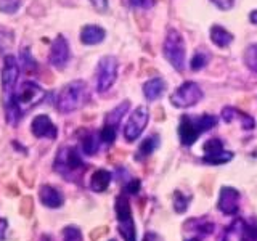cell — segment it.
Wrapping results in <instances>:
<instances>
[{
  "label": "cell",
  "instance_id": "obj_36",
  "mask_svg": "<svg viewBox=\"0 0 257 241\" xmlns=\"http://www.w3.org/2000/svg\"><path fill=\"white\" fill-rule=\"evenodd\" d=\"M155 4V0H131V5L137 8H150Z\"/></svg>",
  "mask_w": 257,
  "mask_h": 241
},
{
  "label": "cell",
  "instance_id": "obj_25",
  "mask_svg": "<svg viewBox=\"0 0 257 241\" xmlns=\"http://www.w3.org/2000/svg\"><path fill=\"white\" fill-rule=\"evenodd\" d=\"M244 64L252 72H257V44L249 45L244 50Z\"/></svg>",
  "mask_w": 257,
  "mask_h": 241
},
{
  "label": "cell",
  "instance_id": "obj_31",
  "mask_svg": "<svg viewBox=\"0 0 257 241\" xmlns=\"http://www.w3.org/2000/svg\"><path fill=\"white\" fill-rule=\"evenodd\" d=\"M63 241H82V233L76 227H66L63 230Z\"/></svg>",
  "mask_w": 257,
  "mask_h": 241
},
{
  "label": "cell",
  "instance_id": "obj_17",
  "mask_svg": "<svg viewBox=\"0 0 257 241\" xmlns=\"http://www.w3.org/2000/svg\"><path fill=\"white\" fill-rule=\"evenodd\" d=\"M222 117L225 123H233V120H239L241 126H243L244 131H251V129H254V119L246 114V112L239 111L236 108H231V106H227L222 109Z\"/></svg>",
  "mask_w": 257,
  "mask_h": 241
},
{
  "label": "cell",
  "instance_id": "obj_33",
  "mask_svg": "<svg viewBox=\"0 0 257 241\" xmlns=\"http://www.w3.org/2000/svg\"><path fill=\"white\" fill-rule=\"evenodd\" d=\"M23 63H24V68H26V71L32 72L36 69V61L32 60V56L29 53V50H23Z\"/></svg>",
  "mask_w": 257,
  "mask_h": 241
},
{
  "label": "cell",
  "instance_id": "obj_18",
  "mask_svg": "<svg viewBox=\"0 0 257 241\" xmlns=\"http://www.w3.org/2000/svg\"><path fill=\"white\" fill-rule=\"evenodd\" d=\"M166 90V80L161 77H153L143 84V95L148 101L158 100Z\"/></svg>",
  "mask_w": 257,
  "mask_h": 241
},
{
  "label": "cell",
  "instance_id": "obj_15",
  "mask_svg": "<svg viewBox=\"0 0 257 241\" xmlns=\"http://www.w3.org/2000/svg\"><path fill=\"white\" fill-rule=\"evenodd\" d=\"M39 199L45 207H50V209H58L64 203L63 193L58 188L50 187V185H42V187H40Z\"/></svg>",
  "mask_w": 257,
  "mask_h": 241
},
{
  "label": "cell",
  "instance_id": "obj_5",
  "mask_svg": "<svg viewBox=\"0 0 257 241\" xmlns=\"http://www.w3.org/2000/svg\"><path fill=\"white\" fill-rule=\"evenodd\" d=\"M116 215H117V227L120 236L124 241H137V231H135V223L131 211V203L125 193H122L116 199Z\"/></svg>",
  "mask_w": 257,
  "mask_h": 241
},
{
  "label": "cell",
  "instance_id": "obj_3",
  "mask_svg": "<svg viewBox=\"0 0 257 241\" xmlns=\"http://www.w3.org/2000/svg\"><path fill=\"white\" fill-rule=\"evenodd\" d=\"M163 53L164 58L171 63V66L175 71H183L187 64V52H185V40L180 31L169 29L164 44H163Z\"/></svg>",
  "mask_w": 257,
  "mask_h": 241
},
{
  "label": "cell",
  "instance_id": "obj_20",
  "mask_svg": "<svg viewBox=\"0 0 257 241\" xmlns=\"http://www.w3.org/2000/svg\"><path fill=\"white\" fill-rule=\"evenodd\" d=\"M111 180H112V175L109 171H106V169H98V171L93 172L90 179V188L96 193H101L109 187Z\"/></svg>",
  "mask_w": 257,
  "mask_h": 241
},
{
  "label": "cell",
  "instance_id": "obj_16",
  "mask_svg": "<svg viewBox=\"0 0 257 241\" xmlns=\"http://www.w3.org/2000/svg\"><path fill=\"white\" fill-rule=\"evenodd\" d=\"M104 37H106V31L98 24H87L80 29V42L85 45H98Z\"/></svg>",
  "mask_w": 257,
  "mask_h": 241
},
{
  "label": "cell",
  "instance_id": "obj_24",
  "mask_svg": "<svg viewBox=\"0 0 257 241\" xmlns=\"http://www.w3.org/2000/svg\"><path fill=\"white\" fill-rule=\"evenodd\" d=\"M215 124H217V117L212 116V114H204V116H201L199 119H196V129H198L199 135L209 132Z\"/></svg>",
  "mask_w": 257,
  "mask_h": 241
},
{
  "label": "cell",
  "instance_id": "obj_26",
  "mask_svg": "<svg viewBox=\"0 0 257 241\" xmlns=\"http://www.w3.org/2000/svg\"><path fill=\"white\" fill-rule=\"evenodd\" d=\"M207 61H209V55L206 52H196L195 56H193L191 61H190V68L193 71H199L206 66Z\"/></svg>",
  "mask_w": 257,
  "mask_h": 241
},
{
  "label": "cell",
  "instance_id": "obj_7",
  "mask_svg": "<svg viewBox=\"0 0 257 241\" xmlns=\"http://www.w3.org/2000/svg\"><path fill=\"white\" fill-rule=\"evenodd\" d=\"M201 98H203L201 87L196 82H193V80H187V82L177 87V90L171 95V103L175 108L185 109L198 104Z\"/></svg>",
  "mask_w": 257,
  "mask_h": 241
},
{
  "label": "cell",
  "instance_id": "obj_34",
  "mask_svg": "<svg viewBox=\"0 0 257 241\" xmlns=\"http://www.w3.org/2000/svg\"><path fill=\"white\" fill-rule=\"evenodd\" d=\"M211 2L217 7L220 8V10H230L235 5V0H211Z\"/></svg>",
  "mask_w": 257,
  "mask_h": 241
},
{
  "label": "cell",
  "instance_id": "obj_1",
  "mask_svg": "<svg viewBox=\"0 0 257 241\" xmlns=\"http://www.w3.org/2000/svg\"><path fill=\"white\" fill-rule=\"evenodd\" d=\"M45 90L39 84L28 80L24 82L18 92H13L7 96L5 101V111H7V120L8 123H18L23 117V114L28 109L37 106V104L44 100Z\"/></svg>",
  "mask_w": 257,
  "mask_h": 241
},
{
  "label": "cell",
  "instance_id": "obj_9",
  "mask_svg": "<svg viewBox=\"0 0 257 241\" xmlns=\"http://www.w3.org/2000/svg\"><path fill=\"white\" fill-rule=\"evenodd\" d=\"M69 58H71V50H69L68 39L61 34L56 36L50 48V55H48V63L56 69H63L68 64Z\"/></svg>",
  "mask_w": 257,
  "mask_h": 241
},
{
  "label": "cell",
  "instance_id": "obj_19",
  "mask_svg": "<svg viewBox=\"0 0 257 241\" xmlns=\"http://www.w3.org/2000/svg\"><path fill=\"white\" fill-rule=\"evenodd\" d=\"M209 36H211L212 44L219 48H225V47L231 45L233 39H235L231 32L227 31L225 28H222L220 24H214V26L211 28V31H209Z\"/></svg>",
  "mask_w": 257,
  "mask_h": 241
},
{
  "label": "cell",
  "instance_id": "obj_2",
  "mask_svg": "<svg viewBox=\"0 0 257 241\" xmlns=\"http://www.w3.org/2000/svg\"><path fill=\"white\" fill-rule=\"evenodd\" d=\"M88 101V87L84 80H72L64 85L56 96V109L60 112H72L82 108Z\"/></svg>",
  "mask_w": 257,
  "mask_h": 241
},
{
  "label": "cell",
  "instance_id": "obj_22",
  "mask_svg": "<svg viewBox=\"0 0 257 241\" xmlns=\"http://www.w3.org/2000/svg\"><path fill=\"white\" fill-rule=\"evenodd\" d=\"M159 147V137L158 135H150L147 137L142 143H140V147H139V151H137V155H135V159H145V158H148L150 155H153L155 153V150Z\"/></svg>",
  "mask_w": 257,
  "mask_h": 241
},
{
  "label": "cell",
  "instance_id": "obj_6",
  "mask_svg": "<svg viewBox=\"0 0 257 241\" xmlns=\"http://www.w3.org/2000/svg\"><path fill=\"white\" fill-rule=\"evenodd\" d=\"M117 69H119V61L112 55L103 56L98 61V64H96V90L100 93L108 92L114 85L117 79Z\"/></svg>",
  "mask_w": 257,
  "mask_h": 241
},
{
  "label": "cell",
  "instance_id": "obj_14",
  "mask_svg": "<svg viewBox=\"0 0 257 241\" xmlns=\"http://www.w3.org/2000/svg\"><path fill=\"white\" fill-rule=\"evenodd\" d=\"M179 137H180L182 145L191 147L199 137V132L196 129V119H193L190 116H183L179 124Z\"/></svg>",
  "mask_w": 257,
  "mask_h": 241
},
{
  "label": "cell",
  "instance_id": "obj_23",
  "mask_svg": "<svg viewBox=\"0 0 257 241\" xmlns=\"http://www.w3.org/2000/svg\"><path fill=\"white\" fill-rule=\"evenodd\" d=\"M100 145H101V139H100V134H95V132H88L82 137V151L88 156H93L98 153L100 150Z\"/></svg>",
  "mask_w": 257,
  "mask_h": 241
},
{
  "label": "cell",
  "instance_id": "obj_12",
  "mask_svg": "<svg viewBox=\"0 0 257 241\" xmlns=\"http://www.w3.org/2000/svg\"><path fill=\"white\" fill-rule=\"evenodd\" d=\"M239 191L233 187H223L220 190V196L217 201V207L225 215H235L239 211Z\"/></svg>",
  "mask_w": 257,
  "mask_h": 241
},
{
  "label": "cell",
  "instance_id": "obj_8",
  "mask_svg": "<svg viewBox=\"0 0 257 241\" xmlns=\"http://www.w3.org/2000/svg\"><path fill=\"white\" fill-rule=\"evenodd\" d=\"M148 120H150V111L147 106L135 108L124 126V139L131 143L135 142L137 139H140V135L148 126Z\"/></svg>",
  "mask_w": 257,
  "mask_h": 241
},
{
  "label": "cell",
  "instance_id": "obj_4",
  "mask_svg": "<svg viewBox=\"0 0 257 241\" xmlns=\"http://www.w3.org/2000/svg\"><path fill=\"white\" fill-rule=\"evenodd\" d=\"M53 169L63 177H66V179H72L74 174L84 171L85 164H84V161L80 159V155L76 148L64 147L58 151V155H56Z\"/></svg>",
  "mask_w": 257,
  "mask_h": 241
},
{
  "label": "cell",
  "instance_id": "obj_30",
  "mask_svg": "<svg viewBox=\"0 0 257 241\" xmlns=\"http://www.w3.org/2000/svg\"><path fill=\"white\" fill-rule=\"evenodd\" d=\"M21 7V0H0V12L12 15Z\"/></svg>",
  "mask_w": 257,
  "mask_h": 241
},
{
  "label": "cell",
  "instance_id": "obj_42",
  "mask_svg": "<svg viewBox=\"0 0 257 241\" xmlns=\"http://www.w3.org/2000/svg\"><path fill=\"white\" fill-rule=\"evenodd\" d=\"M109 241H116V239H109Z\"/></svg>",
  "mask_w": 257,
  "mask_h": 241
},
{
  "label": "cell",
  "instance_id": "obj_10",
  "mask_svg": "<svg viewBox=\"0 0 257 241\" xmlns=\"http://www.w3.org/2000/svg\"><path fill=\"white\" fill-rule=\"evenodd\" d=\"M204 158L203 161L207 164H214V166H219V164H225L231 161L233 158V153L230 151H225L223 150V145L219 139H211L204 143Z\"/></svg>",
  "mask_w": 257,
  "mask_h": 241
},
{
  "label": "cell",
  "instance_id": "obj_38",
  "mask_svg": "<svg viewBox=\"0 0 257 241\" xmlns=\"http://www.w3.org/2000/svg\"><path fill=\"white\" fill-rule=\"evenodd\" d=\"M7 227H8V222L4 217H0V241L5 238V231H7Z\"/></svg>",
  "mask_w": 257,
  "mask_h": 241
},
{
  "label": "cell",
  "instance_id": "obj_35",
  "mask_svg": "<svg viewBox=\"0 0 257 241\" xmlns=\"http://www.w3.org/2000/svg\"><path fill=\"white\" fill-rule=\"evenodd\" d=\"M90 4L98 13H104L108 10V0H90Z\"/></svg>",
  "mask_w": 257,
  "mask_h": 241
},
{
  "label": "cell",
  "instance_id": "obj_28",
  "mask_svg": "<svg viewBox=\"0 0 257 241\" xmlns=\"http://www.w3.org/2000/svg\"><path fill=\"white\" fill-rule=\"evenodd\" d=\"M13 45V32L10 31H0V52L7 53Z\"/></svg>",
  "mask_w": 257,
  "mask_h": 241
},
{
  "label": "cell",
  "instance_id": "obj_39",
  "mask_svg": "<svg viewBox=\"0 0 257 241\" xmlns=\"http://www.w3.org/2000/svg\"><path fill=\"white\" fill-rule=\"evenodd\" d=\"M249 21H251L252 24H257V8L249 13Z\"/></svg>",
  "mask_w": 257,
  "mask_h": 241
},
{
  "label": "cell",
  "instance_id": "obj_29",
  "mask_svg": "<svg viewBox=\"0 0 257 241\" xmlns=\"http://www.w3.org/2000/svg\"><path fill=\"white\" fill-rule=\"evenodd\" d=\"M187 207H188V198L187 196H183L180 191H175V195H174V209L177 212H185L187 211Z\"/></svg>",
  "mask_w": 257,
  "mask_h": 241
},
{
  "label": "cell",
  "instance_id": "obj_27",
  "mask_svg": "<svg viewBox=\"0 0 257 241\" xmlns=\"http://www.w3.org/2000/svg\"><path fill=\"white\" fill-rule=\"evenodd\" d=\"M116 135H117V127H112V126L104 124V126H103V129H101V132H100L101 143L111 145L112 142L116 140Z\"/></svg>",
  "mask_w": 257,
  "mask_h": 241
},
{
  "label": "cell",
  "instance_id": "obj_41",
  "mask_svg": "<svg viewBox=\"0 0 257 241\" xmlns=\"http://www.w3.org/2000/svg\"><path fill=\"white\" fill-rule=\"evenodd\" d=\"M185 241H201L199 238H190V239H185Z\"/></svg>",
  "mask_w": 257,
  "mask_h": 241
},
{
  "label": "cell",
  "instance_id": "obj_13",
  "mask_svg": "<svg viewBox=\"0 0 257 241\" xmlns=\"http://www.w3.org/2000/svg\"><path fill=\"white\" fill-rule=\"evenodd\" d=\"M31 132L34 134L37 139H50L55 140L58 137V131H56V126L52 123V119L47 114H39L32 119L31 123Z\"/></svg>",
  "mask_w": 257,
  "mask_h": 241
},
{
  "label": "cell",
  "instance_id": "obj_40",
  "mask_svg": "<svg viewBox=\"0 0 257 241\" xmlns=\"http://www.w3.org/2000/svg\"><path fill=\"white\" fill-rule=\"evenodd\" d=\"M40 241H53V239H52L50 235H42V236H40Z\"/></svg>",
  "mask_w": 257,
  "mask_h": 241
},
{
  "label": "cell",
  "instance_id": "obj_11",
  "mask_svg": "<svg viewBox=\"0 0 257 241\" xmlns=\"http://www.w3.org/2000/svg\"><path fill=\"white\" fill-rule=\"evenodd\" d=\"M20 76V64L13 55H5L4 58V69H2V87L7 95L13 93V88L18 82Z\"/></svg>",
  "mask_w": 257,
  "mask_h": 241
},
{
  "label": "cell",
  "instance_id": "obj_32",
  "mask_svg": "<svg viewBox=\"0 0 257 241\" xmlns=\"http://www.w3.org/2000/svg\"><path fill=\"white\" fill-rule=\"evenodd\" d=\"M140 187H142V183L139 179H132V180H128L125 183V187H124V193L125 195H137V193L140 191Z\"/></svg>",
  "mask_w": 257,
  "mask_h": 241
},
{
  "label": "cell",
  "instance_id": "obj_37",
  "mask_svg": "<svg viewBox=\"0 0 257 241\" xmlns=\"http://www.w3.org/2000/svg\"><path fill=\"white\" fill-rule=\"evenodd\" d=\"M143 241H164V239L161 235H158L156 231H148L147 235L143 236Z\"/></svg>",
  "mask_w": 257,
  "mask_h": 241
},
{
  "label": "cell",
  "instance_id": "obj_21",
  "mask_svg": "<svg viewBox=\"0 0 257 241\" xmlns=\"http://www.w3.org/2000/svg\"><path fill=\"white\" fill-rule=\"evenodd\" d=\"M128 108H131V101H128V100L119 103L114 109H111L106 114V117H104V124L112 126V127H119L120 120H122V117L127 114Z\"/></svg>",
  "mask_w": 257,
  "mask_h": 241
}]
</instances>
